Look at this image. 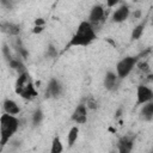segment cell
<instances>
[{
  "label": "cell",
  "mask_w": 153,
  "mask_h": 153,
  "mask_svg": "<svg viewBox=\"0 0 153 153\" xmlns=\"http://www.w3.org/2000/svg\"><path fill=\"white\" fill-rule=\"evenodd\" d=\"M97 38L94 26L88 20H82L78 27L74 35L71 37L69 42L66 44V49H69L71 47H86L90 45L94 39Z\"/></svg>",
  "instance_id": "cell-1"
},
{
  "label": "cell",
  "mask_w": 153,
  "mask_h": 153,
  "mask_svg": "<svg viewBox=\"0 0 153 153\" xmlns=\"http://www.w3.org/2000/svg\"><path fill=\"white\" fill-rule=\"evenodd\" d=\"M19 120L14 115L4 112L0 116V149H2L17 133L19 128Z\"/></svg>",
  "instance_id": "cell-2"
},
{
  "label": "cell",
  "mask_w": 153,
  "mask_h": 153,
  "mask_svg": "<svg viewBox=\"0 0 153 153\" xmlns=\"http://www.w3.org/2000/svg\"><path fill=\"white\" fill-rule=\"evenodd\" d=\"M137 61H139V56H133V55H128V56H124L123 59H121L116 65L117 76L120 79L127 78L131 73V71L135 68Z\"/></svg>",
  "instance_id": "cell-3"
},
{
  "label": "cell",
  "mask_w": 153,
  "mask_h": 153,
  "mask_svg": "<svg viewBox=\"0 0 153 153\" xmlns=\"http://www.w3.org/2000/svg\"><path fill=\"white\" fill-rule=\"evenodd\" d=\"M62 92H63L62 84L57 79L51 78L45 88V98H57L62 94Z\"/></svg>",
  "instance_id": "cell-4"
},
{
  "label": "cell",
  "mask_w": 153,
  "mask_h": 153,
  "mask_svg": "<svg viewBox=\"0 0 153 153\" xmlns=\"http://www.w3.org/2000/svg\"><path fill=\"white\" fill-rule=\"evenodd\" d=\"M153 100V91L146 85H139L136 88V105H142Z\"/></svg>",
  "instance_id": "cell-5"
},
{
  "label": "cell",
  "mask_w": 153,
  "mask_h": 153,
  "mask_svg": "<svg viewBox=\"0 0 153 153\" xmlns=\"http://www.w3.org/2000/svg\"><path fill=\"white\" fill-rule=\"evenodd\" d=\"M87 108L85 103H80L75 106V109L72 112L71 120L76 124H84L87 122Z\"/></svg>",
  "instance_id": "cell-6"
},
{
  "label": "cell",
  "mask_w": 153,
  "mask_h": 153,
  "mask_svg": "<svg viewBox=\"0 0 153 153\" xmlns=\"http://www.w3.org/2000/svg\"><path fill=\"white\" fill-rule=\"evenodd\" d=\"M129 16H130V7L127 4H123L114 11L111 16V20L114 23H123L129 18Z\"/></svg>",
  "instance_id": "cell-7"
},
{
  "label": "cell",
  "mask_w": 153,
  "mask_h": 153,
  "mask_svg": "<svg viewBox=\"0 0 153 153\" xmlns=\"http://www.w3.org/2000/svg\"><path fill=\"white\" fill-rule=\"evenodd\" d=\"M104 14H105V10L102 5H94L91 11H90V14H88V22L94 26L97 24H99L103 19H104Z\"/></svg>",
  "instance_id": "cell-8"
},
{
  "label": "cell",
  "mask_w": 153,
  "mask_h": 153,
  "mask_svg": "<svg viewBox=\"0 0 153 153\" xmlns=\"http://www.w3.org/2000/svg\"><path fill=\"white\" fill-rule=\"evenodd\" d=\"M0 31L8 35V36H14L17 37L22 29H20V25L19 24H16V23H11V22H5V23H0Z\"/></svg>",
  "instance_id": "cell-9"
},
{
  "label": "cell",
  "mask_w": 153,
  "mask_h": 153,
  "mask_svg": "<svg viewBox=\"0 0 153 153\" xmlns=\"http://www.w3.org/2000/svg\"><path fill=\"white\" fill-rule=\"evenodd\" d=\"M118 80H120V78L117 76L116 72L108 71L104 75V87L108 91H114L118 85Z\"/></svg>",
  "instance_id": "cell-10"
},
{
  "label": "cell",
  "mask_w": 153,
  "mask_h": 153,
  "mask_svg": "<svg viewBox=\"0 0 153 153\" xmlns=\"http://www.w3.org/2000/svg\"><path fill=\"white\" fill-rule=\"evenodd\" d=\"M37 94H38V92L36 91V86L31 80L24 86V88L19 93V96L25 100H33L37 97Z\"/></svg>",
  "instance_id": "cell-11"
},
{
  "label": "cell",
  "mask_w": 153,
  "mask_h": 153,
  "mask_svg": "<svg viewBox=\"0 0 153 153\" xmlns=\"http://www.w3.org/2000/svg\"><path fill=\"white\" fill-rule=\"evenodd\" d=\"M133 146H134V139L130 136H122L117 142V149L120 153L131 152Z\"/></svg>",
  "instance_id": "cell-12"
},
{
  "label": "cell",
  "mask_w": 153,
  "mask_h": 153,
  "mask_svg": "<svg viewBox=\"0 0 153 153\" xmlns=\"http://www.w3.org/2000/svg\"><path fill=\"white\" fill-rule=\"evenodd\" d=\"M30 80H31V79H30V74L27 73V71H26V72H23V73H20V74H18L17 80H16V84H14V92H16L17 94H19V93L22 92V90L24 88V86H25Z\"/></svg>",
  "instance_id": "cell-13"
},
{
  "label": "cell",
  "mask_w": 153,
  "mask_h": 153,
  "mask_svg": "<svg viewBox=\"0 0 153 153\" xmlns=\"http://www.w3.org/2000/svg\"><path fill=\"white\" fill-rule=\"evenodd\" d=\"M2 109H4V111H5L6 114L14 115V116H17V115L20 112V108H19V105L17 104V102L13 100V99H10V98H7V99L4 100V103H2Z\"/></svg>",
  "instance_id": "cell-14"
},
{
  "label": "cell",
  "mask_w": 153,
  "mask_h": 153,
  "mask_svg": "<svg viewBox=\"0 0 153 153\" xmlns=\"http://www.w3.org/2000/svg\"><path fill=\"white\" fill-rule=\"evenodd\" d=\"M141 111H140V115H141V118L146 122H151L153 120V102H147L145 104L141 105Z\"/></svg>",
  "instance_id": "cell-15"
},
{
  "label": "cell",
  "mask_w": 153,
  "mask_h": 153,
  "mask_svg": "<svg viewBox=\"0 0 153 153\" xmlns=\"http://www.w3.org/2000/svg\"><path fill=\"white\" fill-rule=\"evenodd\" d=\"M7 63H8L10 68H12V69L17 71V72H18V74H20V73H23V72H26L25 65H24V62H23V59H20L19 56L13 57V59H12L11 61H8Z\"/></svg>",
  "instance_id": "cell-16"
},
{
  "label": "cell",
  "mask_w": 153,
  "mask_h": 153,
  "mask_svg": "<svg viewBox=\"0 0 153 153\" xmlns=\"http://www.w3.org/2000/svg\"><path fill=\"white\" fill-rule=\"evenodd\" d=\"M78 137H79V127L78 126H73L69 129L68 134H67V143H68V147H72L76 142Z\"/></svg>",
  "instance_id": "cell-17"
},
{
  "label": "cell",
  "mask_w": 153,
  "mask_h": 153,
  "mask_svg": "<svg viewBox=\"0 0 153 153\" xmlns=\"http://www.w3.org/2000/svg\"><path fill=\"white\" fill-rule=\"evenodd\" d=\"M145 27H146V22H142L140 24H137L133 30H131V33H130V39L131 41H137L139 38H141L143 31H145Z\"/></svg>",
  "instance_id": "cell-18"
},
{
  "label": "cell",
  "mask_w": 153,
  "mask_h": 153,
  "mask_svg": "<svg viewBox=\"0 0 153 153\" xmlns=\"http://www.w3.org/2000/svg\"><path fill=\"white\" fill-rule=\"evenodd\" d=\"M63 151V145L60 140L59 136H55L51 141V147H50V152L51 153H61Z\"/></svg>",
  "instance_id": "cell-19"
},
{
  "label": "cell",
  "mask_w": 153,
  "mask_h": 153,
  "mask_svg": "<svg viewBox=\"0 0 153 153\" xmlns=\"http://www.w3.org/2000/svg\"><path fill=\"white\" fill-rule=\"evenodd\" d=\"M43 117H44V114H43L42 109L37 108V109L33 111V114H32V124H33V126L41 124L42 121H43Z\"/></svg>",
  "instance_id": "cell-20"
},
{
  "label": "cell",
  "mask_w": 153,
  "mask_h": 153,
  "mask_svg": "<svg viewBox=\"0 0 153 153\" xmlns=\"http://www.w3.org/2000/svg\"><path fill=\"white\" fill-rule=\"evenodd\" d=\"M135 67H137V69L140 72H142L143 74H149L151 73V67H149V63L147 61H137Z\"/></svg>",
  "instance_id": "cell-21"
},
{
  "label": "cell",
  "mask_w": 153,
  "mask_h": 153,
  "mask_svg": "<svg viewBox=\"0 0 153 153\" xmlns=\"http://www.w3.org/2000/svg\"><path fill=\"white\" fill-rule=\"evenodd\" d=\"M1 51H2V55H4V57H5V60L8 62V61H11L12 59H13V56H12V54H11V50H10V47H8V44H4L2 45V48H1Z\"/></svg>",
  "instance_id": "cell-22"
},
{
  "label": "cell",
  "mask_w": 153,
  "mask_h": 153,
  "mask_svg": "<svg viewBox=\"0 0 153 153\" xmlns=\"http://www.w3.org/2000/svg\"><path fill=\"white\" fill-rule=\"evenodd\" d=\"M47 56L48 57H55L56 55H57V50H56V48H55V45H53V44H48V47H47Z\"/></svg>",
  "instance_id": "cell-23"
},
{
  "label": "cell",
  "mask_w": 153,
  "mask_h": 153,
  "mask_svg": "<svg viewBox=\"0 0 153 153\" xmlns=\"http://www.w3.org/2000/svg\"><path fill=\"white\" fill-rule=\"evenodd\" d=\"M85 105H86L87 109H91V110H96L97 106H98V105H97V102H96L93 98H88V99L86 100Z\"/></svg>",
  "instance_id": "cell-24"
},
{
  "label": "cell",
  "mask_w": 153,
  "mask_h": 153,
  "mask_svg": "<svg viewBox=\"0 0 153 153\" xmlns=\"http://www.w3.org/2000/svg\"><path fill=\"white\" fill-rule=\"evenodd\" d=\"M0 4H1L4 7L8 8V10H11V8L13 7V0H0Z\"/></svg>",
  "instance_id": "cell-25"
},
{
  "label": "cell",
  "mask_w": 153,
  "mask_h": 153,
  "mask_svg": "<svg viewBox=\"0 0 153 153\" xmlns=\"http://www.w3.org/2000/svg\"><path fill=\"white\" fill-rule=\"evenodd\" d=\"M44 29H45V25H41V26H38V25H35V26H33V29H32V33H35V35H38V33L43 32V31H44Z\"/></svg>",
  "instance_id": "cell-26"
},
{
  "label": "cell",
  "mask_w": 153,
  "mask_h": 153,
  "mask_svg": "<svg viewBox=\"0 0 153 153\" xmlns=\"http://www.w3.org/2000/svg\"><path fill=\"white\" fill-rule=\"evenodd\" d=\"M131 16H133L134 19H140L141 16H142V12H141V10H134V12L131 13Z\"/></svg>",
  "instance_id": "cell-27"
},
{
  "label": "cell",
  "mask_w": 153,
  "mask_h": 153,
  "mask_svg": "<svg viewBox=\"0 0 153 153\" xmlns=\"http://www.w3.org/2000/svg\"><path fill=\"white\" fill-rule=\"evenodd\" d=\"M33 24L35 25H38V26H41V25H45V19H43V18H36L35 19V22H33Z\"/></svg>",
  "instance_id": "cell-28"
},
{
  "label": "cell",
  "mask_w": 153,
  "mask_h": 153,
  "mask_svg": "<svg viewBox=\"0 0 153 153\" xmlns=\"http://www.w3.org/2000/svg\"><path fill=\"white\" fill-rule=\"evenodd\" d=\"M121 0H106V6L108 7H115Z\"/></svg>",
  "instance_id": "cell-29"
},
{
  "label": "cell",
  "mask_w": 153,
  "mask_h": 153,
  "mask_svg": "<svg viewBox=\"0 0 153 153\" xmlns=\"http://www.w3.org/2000/svg\"><path fill=\"white\" fill-rule=\"evenodd\" d=\"M121 115H122V109L120 108V109L116 111V116H115V117H116V118H117V117H121Z\"/></svg>",
  "instance_id": "cell-30"
},
{
  "label": "cell",
  "mask_w": 153,
  "mask_h": 153,
  "mask_svg": "<svg viewBox=\"0 0 153 153\" xmlns=\"http://www.w3.org/2000/svg\"><path fill=\"white\" fill-rule=\"evenodd\" d=\"M135 1H137V0H135Z\"/></svg>",
  "instance_id": "cell-31"
}]
</instances>
